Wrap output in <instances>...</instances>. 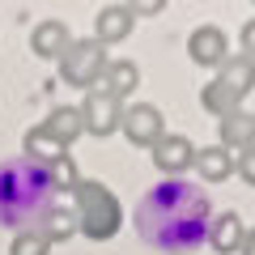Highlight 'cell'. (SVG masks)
<instances>
[{
    "mask_svg": "<svg viewBox=\"0 0 255 255\" xmlns=\"http://www.w3.org/2000/svg\"><path fill=\"white\" fill-rule=\"evenodd\" d=\"M43 128L55 136V145H60V149L77 145V140L85 136V124H81V111H77V107H51V115L43 119Z\"/></svg>",
    "mask_w": 255,
    "mask_h": 255,
    "instance_id": "obj_14",
    "label": "cell"
},
{
    "mask_svg": "<svg viewBox=\"0 0 255 255\" xmlns=\"http://www.w3.org/2000/svg\"><path fill=\"white\" fill-rule=\"evenodd\" d=\"M149 157H153V166L162 174H170V179H174V174L191 170V162H196V145H191L187 136H179V132H166V136L153 145V153H149Z\"/></svg>",
    "mask_w": 255,
    "mask_h": 255,
    "instance_id": "obj_8",
    "label": "cell"
},
{
    "mask_svg": "<svg viewBox=\"0 0 255 255\" xmlns=\"http://www.w3.org/2000/svg\"><path fill=\"white\" fill-rule=\"evenodd\" d=\"M238 55L255 60V17H247V21H243V30H238Z\"/></svg>",
    "mask_w": 255,
    "mask_h": 255,
    "instance_id": "obj_23",
    "label": "cell"
},
{
    "mask_svg": "<svg viewBox=\"0 0 255 255\" xmlns=\"http://www.w3.org/2000/svg\"><path fill=\"white\" fill-rule=\"evenodd\" d=\"M77 111H81V124H85L90 136H111L119 128V119H124V107H119L115 98H107L102 90H90Z\"/></svg>",
    "mask_w": 255,
    "mask_h": 255,
    "instance_id": "obj_7",
    "label": "cell"
},
{
    "mask_svg": "<svg viewBox=\"0 0 255 255\" xmlns=\"http://www.w3.org/2000/svg\"><path fill=\"white\" fill-rule=\"evenodd\" d=\"M217 145L230 153H243L255 145V115L251 111H234V115L217 119Z\"/></svg>",
    "mask_w": 255,
    "mask_h": 255,
    "instance_id": "obj_12",
    "label": "cell"
},
{
    "mask_svg": "<svg viewBox=\"0 0 255 255\" xmlns=\"http://www.w3.org/2000/svg\"><path fill=\"white\" fill-rule=\"evenodd\" d=\"M238 255H255V230H247V234H243V247H238Z\"/></svg>",
    "mask_w": 255,
    "mask_h": 255,
    "instance_id": "obj_25",
    "label": "cell"
},
{
    "mask_svg": "<svg viewBox=\"0 0 255 255\" xmlns=\"http://www.w3.org/2000/svg\"><path fill=\"white\" fill-rule=\"evenodd\" d=\"M191 170L200 174L204 183H226L230 174H234V153L221 145H209V149H196V162H191Z\"/></svg>",
    "mask_w": 255,
    "mask_h": 255,
    "instance_id": "obj_15",
    "label": "cell"
},
{
    "mask_svg": "<svg viewBox=\"0 0 255 255\" xmlns=\"http://www.w3.org/2000/svg\"><path fill=\"white\" fill-rule=\"evenodd\" d=\"M209 200H204V191L187 187V183L170 179V183H157L149 191L145 200L136 204V234L145 238L149 247L157 251H191V247L209 238Z\"/></svg>",
    "mask_w": 255,
    "mask_h": 255,
    "instance_id": "obj_1",
    "label": "cell"
},
{
    "mask_svg": "<svg viewBox=\"0 0 255 255\" xmlns=\"http://www.w3.org/2000/svg\"><path fill=\"white\" fill-rule=\"evenodd\" d=\"M234 174L247 183V187H255V145L243 149V153H234Z\"/></svg>",
    "mask_w": 255,
    "mask_h": 255,
    "instance_id": "obj_22",
    "label": "cell"
},
{
    "mask_svg": "<svg viewBox=\"0 0 255 255\" xmlns=\"http://www.w3.org/2000/svg\"><path fill=\"white\" fill-rule=\"evenodd\" d=\"M217 81H221V85H230L238 98H247V94L255 90V60H247V55L230 51V60L217 68Z\"/></svg>",
    "mask_w": 255,
    "mask_h": 255,
    "instance_id": "obj_16",
    "label": "cell"
},
{
    "mask_svg": "<svg viewBox=\"0 0 255 255\" xmlns=\"http://www.w3.org/2000/svg\"><path fill=\"white\" fill-rule=\"evenodd\" d=\"M73 47V34H68V26H64L60 17H47L38 21L34 30H30V51L38 55V60H55L60 64V55Z\"/></svg>",
    "mask_w": 255,
    "mask_h": 255,
    "instance_id": "obj_10",
    "label": "cell"
},
{
    "mask_svg": "<svg viewBox=\"0 0 255 255\" xmlns=\"http://www.w3.org/2000/svg\"><path fill=\"white\" fill-rule=\"evenodd\" d=\"M132 26H136V17H132L128 4H107V9L94 17V38H98L102 47H119L132 34Z\"/></svg>",
    "mask_w": 255,
    "mask_h": 255,
    "instance_id": "obj_11",
    "label": "cell"
},
{
    "mask_svg": "<svg viewBox=\"0 0 255 255\" xmlns=\"http://www.w3.org/2000/svg\"><path fill=\"white\" fill-rule=\"evenodd\" d=\"M98 90L124 107V102L140 90V68L132 60H107V68H102V77H98Z\"/></svg>",
    "mask_w": 255,
    "mask_h": 255,
    "instance_id": "obj_9",
    "label": "cell"
},
{
    "mask_svg": "<svg viewBox=\"0 0 255 255\" xmlns=\"http://www.w3.org/2000/svg\"><path fill=\"white\" fill-rule=\"evenodd\" d=\"M21 153H26V162H34V166H51L55 157H60V153H68V149H60L51 132H47L43 124H34V128L26 132V136H21Z\"/></svg>",
    "mask_w": 255,
    "mask_h": 255,
    "instance_id": "obj_18",
    "label": "cell"
},
{
    "mask_svg": "<svg viewBox=\"0 0 255 255\" xmlns=\"http://www.w3.org/2000/svg\"><path fill=\"white\" fill-rule=\"evenodd\" d=\"M200 107L209 111L213 119H226V115H234V111H243V98H238L230 85H221L217 77H213V81L200 90Z\"/></svg>",
    "mask_w": 255,
    "mask_h": 255,
    "instance_id": "obj_19",
    "label": "cell"
},
{
    "mask_svg": "<svg viewBox=\"0 0 255 255\" xmlns=\"http://www.w3.org/2000/svg\"><path fill=\"white\" fill-rule=\"evenodd\" d=\"M34 230H38V234H43L51 247H55V243H68V238L77 234V213L68 209V204H51Z\"/></svg>",
    "mask_w": 255,
    "mask_h": 255,
    "instance_id": "obj_17",
    "label": "cell"
},
{
    "mask_svg": "<svg viewBox=\"0 0 255 255\" xmlns=\"http://www.w3.org/2000/svg\"><path fill=\"white\" fill-rule=\"evenodd\" d=\"M128 9H132V17H153V13H162V0H136Z\"/></svg>",
    "mask_w": 255,
    "mask_h": 255,
    "instance_id": "obj_24",
    "label": "cell"
},
{
    "mask_svg": "<svg viewBox=\"0 0 255 255\" xmlns=\"http://www.w3.org/2000/svg\"><path fill=\"white\" fill-rule=\"evenodd\" d=\"M119 128H124V136L136 149H153L157 140L166 136V115L153 107V102H132V107H124Z\"/></svg>",
    "mask_w": 255,
    "mask_h": 255,
    "instance_id": "obj_5",
    "label": "cell"
},
{
    "mask_svg": "<svg viewBox=\"0 0 255 255\" xmlns=\"http://www.w3.org/2000/svg\"><path fill=\"white\" fill-rule=\"evenodd\" d=\"M47 179H51V191H68V196H73L77 183H81V170H77L73 153H60V157H55V162L47 166Z\"/></svg>",
    "mask_w": 255,
    "mask_h": 255,
    "instance_id": "obj_20",
    "label": "cell"
},
{
    "mask_svg": "<svg viewBox=\"0 0 255 255\" xmlns=\"http://www.w3.org/2000/svg\"><path fill=\"white\" fill-rule=\"evenodd\" d=\"M243 234H247V226H243V217H238L234 209L217 213V217L209 221V247H213L217 255H238Z\"/></svg>",
    "mask_w": 255,
    "mask_h": 255,
    "instance_id": "obj_13",
    "label": "cell"
},
{
    "mask_svg": "<svg viewBox=\"0 0 255 255\" xmlns=\"http://www.w3.org/2000/svg\"><path fill=\"white\" fill-rule=\"evenodd\" d=\"M187 55L191 64H200V68H221V64L230 60V34L221 26H196L187 34Z\"/></svg>",
    "mask_w": 255,
    "mask_h": 255,
    "instance_id": "obj_6",
    "label": "cell"
},
{
    "mask_svg": "<svg viewBox=\"0 0 255 255\" xmlns=\"http://www.w3.org/2000/svg\"><path fill=\"white\" fill-rule=\"evenodd\" d=\"M51 209V179H47V166L34 162H4L0 166V221L4 226H17L30 221Z\"/></svg>",
    "mask_w": 255,
    "mask_h": 255,
    "instance_id": "obj_2",
    "label": "cell"
},
{
    "mask_svg": "<svg viewBox=\"0 0 255 255\" xmlns=\"http://www.w3.org/2000/svg\"><path fill=\"white\" fill-rule=\"evenodd\" d=\"M73 213H77V234H85L90 243H107V238L119 234V221H124V209H119L115 191L98 179H81L73 191Z\"/></svg>",
    "mask_w": 255,
    "mask_h": 255,
    "instance_id": "obj_3",
    "label": "cell"
},
{
    "mask_svg": "<svg viewBox=\"0 0 255 255\" xmlns=\"http://www.w3.org/2000/svg\"><path fill=\"white\" fill-rule=\"evenodd\" d=\"M9 255H51V243H47L34 226H26V230H17V234H13Z\"/></svg>",
    "mask_w": 255,
    "mask_h": 255,
    "instance_id": "obj_21",
    "label": "cell"
},
{
    "mask_svg": "<svg viewBox=\"0 0 255 255\" xmlns=\"http://www.w3.org/2000/svg\"><path fill=\"white\" fill-rule=\"evenodd\" d=\"M107 47L98 43V38H73V47L60 55V81L73 85V90H98V77L102 68H107Z\"/></svg>",
    "mask_w": 255,
    "mask_h": 255,
    "instance_id": "obj_4",
    "label": "cell"
}]
</instances>
